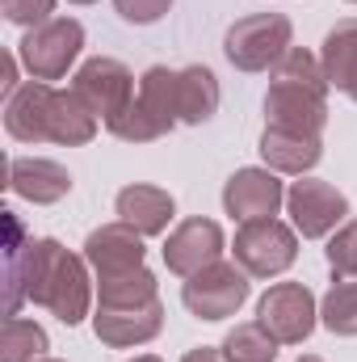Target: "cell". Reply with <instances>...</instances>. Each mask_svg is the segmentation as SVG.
I'll use <instances>...</instances> for the list:
<instances>
[{
    "label": "cell",
    "mask_w": 357,
    "mask_h": 362,
    "mask_svg": "<svg viewBox=\"0 0 357 362\" xmlns=\"http://www.w3.org/2000/svg\"><path fill=\"white\" fill-rule=\"evenodd\" d=\"M8 245H4V320L21 312V303L47 308L59 325L76 329L92 316L97 278H89L85 253L63 249L55 236L25 240V228L13 211H4Z\"/></svg>",
    "instance_id": "6da1fadb"
},
{
    "label": "cell",
    "mask_w": 357,
    "mask_h": 362,
    "mask_svg": "<svg viewBox=\"0 0 357 362\" xmlns=\"http://www.w3.org/2000/svg\"><path fill=\"white\" fill-rule=\"evenodd\" d=\"M328 81L320 68V55L307 47H290L277 68L269 72L265 89V127L282 131H303V135H324L328 127Z\"/></svg>",
    "instance_id": "7a4b0ae2"
},
{
    "label": "cell",
    "mask_w": 357,
    "mask_h": 362,
    "mask_svg": "<svg viewBox=\"0 0 357 362\" xmlns=\"http://www.w3.org/2000/svg\"><path fill=\"white\" fill-rule=\"evenodd\" d=\"M294 47V25L286 13H248L223 34V55L236 72H273Z\"/></svg>",
    "instance_id": "3957f363"
},
{
    "label": "cell",
    "mask_w": 357,
    "mask_h": 362,
    "mask_svg": "<svg viewBox=\"0 0 357 362\" xmlns=\"http://www.w3.org/2000/svg\"><path fill=\"white\" fill-rule=\"evenodd\" d=\"M85 51V25L76 17H51L34 30H25V38L17 42V59L30 72V81H63L68 68L80 59Z\"/></svg>",
    "instance_id": "277c9868"
},
{
    "label": "cell",
    "mask_w": 357,
    "mask_h": 362,
    "mask_svg": "<svg viewBox=\"0 0 357 362\" xmlns=\"http://www.w3.org/2000/svg\"><path fill=\"white\" fill-rule=\"evenodd\" d=\"M253 295V274L244 270L240 262H214L206 270H198L193 278L181 282V303L189 316L198 320H227L236 316Z\"/></svg>",
    "instance_id": "5b68a950"
},
{
    "label": "cell",
    "mask_w": 357,
    "mask_h": 362,
    "mask_svg": "<svg viewBox=\"0 0 357 362\" xmlns=\"http://www.w3.org/2000/svg\"><path fill=\"white\" fill-rule=\"evenodd\" d=\"M231 257L253 278H277L298 262V232L286 219H248L231 240Z\"/></svg>",
    "instance_id": "8992f818"
},
{
    "label": "cell",
    "mask_w": 357,
    "mask_h": 362,
    "mask_svg": "<svg viewBox=\"0 0 357 362\" xmlns=\"http://www.w3.org/2000/svg\"><path fill=\"white\" fill-rule=\"evenodd\" d=\"M257 320L273 333L277 346H303L320 325V299L307 282H273L257 299Z\"/></svg>",
    "instance_id": "52a82bcc"
},
{
    "label": "cell",
    "mask_w": 357,
    "mask_h": 362,
    "mask_svg": "<svg viewBox=\"0 0 357 362\" xmlns=\"http://www.w3.org/2000/svg\"><path fill=\"white\" fill-rule=\"evenodd\" d=\"M286 215L303 240H328L349 219V198L320 177H298L286 189Z\"/></svg>",
    "instance_id": "ba28073f"
},
{
    "label": "cell",
    "mask_w": 357,
    "mask_h": 362,
    "mask_svg": "<svg viewBox=\"0 0 357 362\" xmlns=\"http://www.w3.org/2000/svg\"><path fill=\"white\" fill-rule=\"evenodd\" d=\"M72 89H76V97L89 105L101 122H114V118L135 101L139 85H135V72H131L122 59H114V55H92V59H85V64L76 68Z\"/></svg>",
    "instance_id": "9c48e42d"
},
{
    "label": "cell",
    "mask_w": 357,
    "mask_h": 362,
    "mask_svg": "<svg viewBox=\"0 0 357 362\" xmlns=\"http://www.w3.org/2000/svg\"><path fill=\"white\" fill-rule=\"evenodd\" d=\"M282 206H286L282 173H273L265 165L236 169L231 177L223 181V211L231 219H240V223H248V219H273Z\"/></svg>",
    "instance_id": "30bf717a"
},
{
    "label": "cell",
    "mask_w": 357,
    "mask_h": 362,
    "mask_svg": "<svg viewBox=\"0 0 357 362\" xmlns=\"http://www.w3.org/2000/svg\"><path fill=\"white\" fill-rule=\"evenodd\" d=\"M223 253H227L223 228L214 219H202V215L177 223L169 232V240H164V266H169V274H177V278H193L198 270L223 262Z\"/></svg>",
    "instance_id": "8fae6325"
},
{
    "label": "cell",
    "mask_w": 357,
    "mask_h": 362,
    "mask_svg": "<svg viewBox=\"0 0 357 362\" xmlns=\"http://www.w3.org/2000/svg\"><path fill=\"white\" fill-rule=\"evenodd\" d=\"M164 329V299L139 303V308H92V333L109 350H135L156 341Z\"/></svg>",
    "instance_id": "7c38bea8"
},
{
    "label": "cell",
    "mask_w": 357,
    "mask_h": 362,
    "mask_svg": "<svg viewBox=\"0 0 357 362\" xmlns=\"http://www.w3.org/2000/svg\"><path fill=\"white\" fill-rule=\"evenodd\" d=\"M143 232H135L131 223L114 219V223H101L92 228L89 240H85V262L92 266V278H105V274H126L139 270L147 249H143Z\"/></svg>",
    "instance_id": "4fadbf2b"
},
{
    "label": "cell",
    "mask_w": 357,
    "mask_h": 362,
    "mask_svg": "<svg viewBox=\"0 0 357 362\" xmlns=\"http://www.w3.org/2000/svg\"><path fill=\"white\" fill-rule=\"evenodd\" d=\"M72 185L76 181L59 160H47V156H13L8 160V189L34 206H51V202L68 198Z\"/></svg>",
    "instance_id": "5bb4252c"
},
{
    "label": "cell",
    "mask_w": 357,
    "mask_h": 362,
    "mask_svg": "<svg viewBox=\"0 0 357 362\" xmlns=\"http://www.w3.org/2000/svg\"><path fill=\"white\" fill-rule=\"evenodd\" d=\"M265 169L286 173V177H307L320 160H324V135H303V131H282L265 127L261 144H257Z\"/></svg>",
    "instance_id": "9a60e30c"
},
{
    "label": "cell",
    "mask_w": 357,
    "mask_h": 362,
    "mask_svg": "<svg viewBox=\"0 0 357 362\" xmlns=\"http://www.w3.org/2000/svg\"><path fill=\"white\" fill-rule=\"evenodd\" d=\"M114 215L122 223H131L135 232L143 236H164L173 215H177V202L169 189L160 185H147V181H135V185H122L118 198H114Z\"/></svg>",
    "instance_id": "2e32d148"
},
{
    "label": "cell",
    "mask_w": 357,
    "mask_h": 362,
    "mask_svg": "<svg viewBox=\"0 0 357 362\" xmlns=\"http://www.w3.org/2000/svg\"><path fill=\"white\" fill-rule=\"evenodd\" d=\"M101 118L76 97V89H51L47 101V144L59 148H85L97 139Z\"/></svg>",
    "instance_id": "e0dca14e"
},
{
    "label": "cell",
    "mask_w": 357,
    "mask_h": 362,
    "mask_svg": "<svg viewBox=\"0 0 357 362\" xmlns=\"http://www.w3.org/2000/svg\"><path fill=\"white\" fill-rule=\"evenodd\" d=\"M47 81H25L17 93L4 97V131L17 144H47V101H51Z\"/></svg>",
    "instance_id": "ac0fdd59"
},
{
    "label": "cell",
    "mask_w": 357,
    "mask_h": 362,
    "mask_svg": "<svg viewBox=\"0 0 357 362\" xmlns=\"http://www.w3.org/2000/svg\"><path fill=\"white\" fill-rule=\"evenodd\" d=\"M219 101H223V89H219V76L206 68V64H189V68H177V110L185 127H202L219 114Z\"/></svg>",
    "instance_id": "d6986e66"
},
{
    "label": "cell",
    "mask_w": 357,
    "mask_h": 362,
    "mask_svg": "<svg viewBox=\"0 0 357 362\" xmlns=\"http://www.w3.org/2000/svg\"><path fill=\"white\" fill-rule=\"evenodd\" d=\"M320 68H324V81L337 93H345L357 85V17L337 21L328 34H324V47H320Z\"/></svg>",
    "instance_id": "ffe728a7"
},
{
    "label": "cell",
    "mask_w": 357,
    "mask_h": 362,
    "mask_svg": "<svg viewBox=\"0 0 357 362\" xmlns=\"http://www.w3.org/2000/svg\"><path fill=\"white\" fill-rule=\"evenodd\" d=\"M135 101H139V110L156 122V131H160V135H169V131L181 122V110H177V68H164V64L147 68V72L139 76V93H135Z\"/></svg>",
    "instance_id": "44dd1931"
},
{
    "label": "cell",
    "mask_w": 357,
    "mask_h": 362,
    "mask_svg": "<svg viewBox=\"0 0 357 362\" xmlns=\"http://www.w3.org/2000/svg\"><path fill=\"white\" fill-rule=\"evenodd\" d=\"M152 299H160V282L147 266L97 278V303L101 308H139V303H152Z\"/></svg>",
    "instance_id": "7402d4cb"
},
{
    "label": "cell",
    "mask_w": 357,
    "mask_h": 362,
    "mask_svg": "<svg viewBox=\"0 0 357 362\" xmlns=\"http://www.w3.org/2000/svg\"><path fill=\"white\" fill-rule=\"evenodd\" d=\"M51 337L38 320L25 316H8L4 320V337H0V362H38L47 358Z\"/></svg>",
    "instance_id": "603a6c76"
},
{
    "label": "cell",
    "mask_w": 357,
    "mask_h": 362,
    "mask_svg": "<svg viewBox=\"0 0 357 362\" xmlns=\"http://www.w3.org/2000/svg\"><path fill=\"white\" fill-rule=\"evenodd\" d=\"M219 350H223L227 362H273L277 358V341H273V333L261 320H244V325L227 329Z\"/></svg>",
    "instance_id": "cb8c5ba5"
},
{
    "label": "cell",
    "mask_w": 357,
    "mask_h": 362,
    "mask_svg": "<svg viewBox=\"0 0 357 362\" xmlns=\"http://www.w3.org/2000/svg\"><path fill=\"white\" fill-rule=\"evenodd\" d=\"M320 325L337 337H357V278H337L320 299Z\"/></svg>",
    "instance_id": "d4e9b609"
},
{
    "label": "cell",
    "mask_w": 357,
    "mask_h": 362,
    "mask_svg": "<svg viewBox=\"0 0 357 362\" xmlns=\"http://www.w3.org/2000/svg\"><path fill=\"white\" fill-rule=\"evenodd\" d=\"M328 270L332 278H357V219H345L332 236H328Z\"/></svg>",
    "instance_id": "484cf974"
},
{
    "label": "cell",
    "mask_w": 357,
    "mask_h": 362,
    "mask_svg": "<svg viewBox=\"0 0 357 362\" xmlns=\"http://www.w3.org/2000/svg\"><path fill=\"white\" fill-rule=\"evenodd\" d=\"M55 4L59 0H0V13H4V21L34 30V25H42V21L55 17Z\"/></svg>",
    "instance_id": "4316f807"
},
{
    "label": "cell",
    "mask_w": 357,
    "mask_h": 362,
    "mask_svg": "<svg viewBox=\"0 0 357 362\" xmlns=\"http://www.w3.org/2000/svg\"><path fill=\"white\" fill-rule=\"evenodd\" d=\"M114 8L126 25H156L173 8V0H114Z\"/></svg>",
    "instance_id": "83f0119b"
},
{
    "label": "cell",
    "mask_w": 357,
    "mask_h": 362,
    "mask_svg": "<svg viewBox=\"0 0 357 362\" xmlns=\"http://www.w3.org/2000/svg\"><path fill=\"white\" fill-rule=\"evenodd\" d=\"M181 362H227V358H223V350H214V346H198V350L181 354Z\"/></svg>",
    "instance_id": "f1b7e54d"
},
{
    "label": "cell",
    "mask_w": 357,
    "mask_h": 362,
    "mask_svg": "<svg viewBox=\"0 0 357 362\" xmlns=\"http://www.w3.org/2000/svg\"><path fill=\"white\" fill-rule=\"evenodd\" d=\"M126 362H164V358H156V354H135V358H126Z\"/></svg>",
    "instance_id": "f546056e"
},
{
    "label": "cell",
    "mask_w": 357,
    "mask_h": 362,
    "mask_svg": "<svg viewBox=\"0 0 357 362\" xmlns=\"http://www.w3.org/2000/svg\"><path fill=\"white\" fill-rule=\"evenodd\" d=\"M298 362H324L320 354H298Z\"/></svg>",
    "instance_id": "4dcf8cb0"
},
{
    "label": "cell",
    "mask_w": 357,
    "mask_h": 362,
    "mask_svg": "<svg viewBox=\"0 0 357 362\" xmlns=\"http://www.w3.org/2000/svg\"><path fill=\"white\" fill-rule=\"evenodd\" d=\"M68 4H97V0H68Z\"/></svg>",
    "instance_id": "1f68e13d"
},
{
    "label": "cell",
    "mask_w": 357,
    "mask_h": 362,
    "mask_svg": "<svg viewBox=\"0 0 357 362\" xmlns=\"http://www.w3.org/2000/svg\"><path fill=\"white\" fill-rule=\"evenodd\" d=\"M38 362H63V358H51V354H47V358H38Z\"/></svg>",
    "instance_id": "d6a6232c"
},
{
    "label": "cell",
    "mask_w": 357,
    "mask_h": 362,
    "mask_svg": "<svg viewBox=\"0 0 357 362\" xmlns=\"http://www.w3.org/2000/svg\"><path fill=\"white\" fill-rule=\"evenodd\" d=\"M349 97H353V101H357V85H353V89H349Z\"/></svg>",
    "instance_id": "836d02e7"
},
{
    "label": "cell",
    "mask_w": 357,
    "mask_h": 362,
    "mask_svg": "<svg viewBox=\"0 0 357 362\" xmlns=\"http://www.w3.org/2000/svg\"><path fill=\"white\" fill-rule=\"evenodd\" d=\"M349 4H357V0H349Z\"/></svg>",
    "instance_id": "e575fe53"
}]
</instances>
